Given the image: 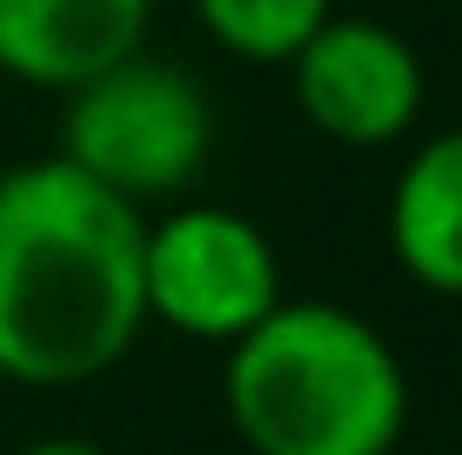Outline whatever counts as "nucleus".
<instances>
[{
    "label": "nucleus",
    "instance_id": "nucleus-1",
    "mask_svg": "<svg viewBox=\"0 0 462 455\" xmlns=\"http://www.w3.org/2000/svg\"><path fill=\"white\" fill-rule=\"evenodd\" d=\"M141 201L47 154L0 175V382L81 388L148 328Z\"/></svg>",
    "mask_w": 462,
    "mask_h": 455
},
{
    "label": "nucleus",
    "instance_id": "nucleus-6",
    "mask_svg": "<svg viewBox=\"0 0 462 455\" xmlns=\"http://www.w3.org/2000/svg\"><path fill=\"white\" fill-rule=\"evenodd\" d=\"M154 0H0V74L27 87H81L141 54Z\"/></svg>",
    "mask_w": 462,
    "mask_h": 455
},
{
    "label": "nucleus",
    "instance_id": "nucleus-3",
    "mask_svg": "<svg viewBox=\"0 0 462 455\" xmlns=\"http://www.w3.org/2000/svg\"><path fill=\"white\" fill-rule=\"evenodd\" d=\"M208 148H215V107L201 81L174 60L127 54L94 81L68 87L54 154L127 201H154L181 195L208 168Z\"/></svg>",
    "mask_w": 462,
    "mask_h": 455
},
{
    "label": "nucleus",
    "instance_id": "nucleus-8",
    "mask_svg": "<svg viewBox=\"0 0 462 455\" xmlns=\"http://www.w3.org/2000/svg\"><path fill=\"white\" fill-rule=\"evenodd\" d=\"M336 14V0H195V21L242 60H289L315 27Z\"/></svg>",
    "mask_w": 462,
    "mask_h": 455
},
{
    "label": "nucleus",
    "instance_id": "nucleus-4",
    "mask_svg": "<svg viewBox=\"0 0 462 455\" xmlns=\"http://www.w3.org/2000/svg\"><path fill=\"white\" fill-rule=\"evenodd\" d=\"M141 302L148 322L228 349L282 302V255L262 222L215 201H188L141 228Z\"/></svg>",
    "mask_w": 462,
    "mask_h": 455
},
{
    "label": "nucleus",
    "instance_id": "nucleus-7",
    "mask_svg": "<svg viewBox=\"0 0 462 455\" xmlns=\"http://www.w3.org/2000/svg\"><path fill=\"white\" fill-rule=\"evenodd\" d=\"M389 255L416 288L462 302V128L429 134L389 187Z\"/></svg>",
    "mask_w": 462,
    "mask_h": 455
},
{
    "label": "nucleus",
    "instance_id": "nucleus-5",
    "mask_svg": "<svg viewBox=\"0 0 462 455\" xmlns=\"http://www.w3.org/2000/svg\"><path fill=\"white\" fill-rule=\"evenodd\" d=\"M295 107L336 148H389L422 121V54L369 14H328L289 60Z\"/></svg>",
    "mask_w": 462,
    "mask_h": 455
},
{
    "label": "nucleus",
    "instance_id": "nucleus-2",
    "mask_svg": "<svg viewBox=\"0 0 462 455\" xmlns=\"http://www.w3.org/2000/svg\"><path fill=\"white\" fill-rule=\"evenodd\" d=\"M221 409L248 455H395L409 429V375L389 335L356 308L282 295L228 341Z\"/></svg>",
    "mask_w": 462,
    "mask_h": 455
},
{
    "label": "nucleus",
    "instance_id": "nucleus-9",
    "mask_svg": "<svg viewBox=\"0 0 462 455\" xmlns=\"http://www.w3.org/2000/svg\"><path fill=\"white\" fill-rule=\"evenodd\" d=\"M21 455H115V449L88 442V435H47V442H27Z\"/></svg>",
    "mask_w": 462,
    "mask_h": 455
}]
</instances>
